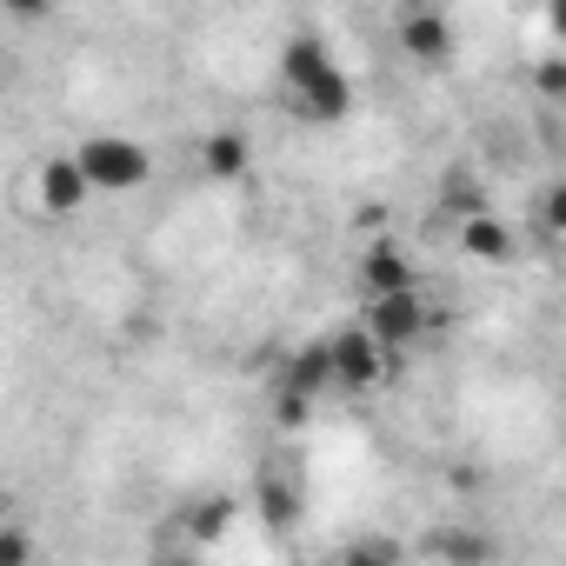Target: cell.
I'll return each instance as SVG.
<instances>
[{
	"instance_id": "cell-19",
	"label": "cell",
	"mask_w": 566,
	"mask_h": 566,
	"mask_svg": "<svg viewBox=\"0 0 566 566\" xmlns=\"http://www.w3.org/2000/svg\"><path fill=\"white\" fill-rule=\"evenodd\" d=\"M8 520H14V506H8V493H0V526H8Z\"/></svg>"
},
{
	"instance_id": "cell-2",
	"label": "cell",
	"mask_w": 566,
	"mask_h": 566,
	"mask_svg": "<svg viewBox=\"0 0 566 566\" xmlns=\"http://www.w3.org/2000/svg\"><path fill=\"white\" fill-rule=\"evenodd\" d=\"M74 167L87 174V193H140L147 174H154L147 147L127 140V134H87L74 147Z\"/></svg>"
},
{
	"instance_id": "cell-5",
	"label": "cell",
	"mask_w": 566,
	"mask_h": 566,
	"mask_svg": "<svg viewBox=\"0 0 566 566\" xmlns=\"http://www.w3.org/2000/svg\"><path fill=\"white\" fill-rule=\"evenodd\" d=\"M394 41H400V54L420 61V67H447V61H453V21H447L440 8H400Z\"/></svg>"
},
{
	"instance_id": "cell-1",
	"label": "cell",
	"mask_w": 566,
	"mask_h": 566,
	"mask_svg": "<svg viewBox=\"0 0 566 566\" xmlns=\"http://www.w3.org/2000/svg\"><path fill=\"white\" fill-rule=\"evenodd\" d=\"M280 87H287L294 114L314 120V127H340L354 114V81H347V67L334 61V48L321 34H294L280 48Z\"/></svg>"
},
{
	"instance_id": "cell-11",
	"label": "cell",
	"mask_w": 566,
	"mask_h": 566,
	"mask_svg": "<svg viewBox=\"0 0 566 566\" xmlns=\"http://www.w3.org/2000/svg\"><path fill=\"white\" fill-rule=\"evenodd\" d=\"M227 520H233V500H200V506H187V533H193V539H220Z\"/></svg>"
},
{
	"instance_id": "cell-15",
	"label": "cell",
	"mask_w": 566,
	"mask_h": 566,
	"mask_svg": "<svg viewBox=\"0 0 566 566\" xmlns=\"http://www.w3.org/2000/svg\"><path fill=\"white\" fill-rule=\"evenodd\" d=\"M28 559H34V539L14 533V520H8V526H0V566H28Z\"/></svg>"
},
{
	"instance_id": "cell-12",
	"label": "cell",
	"mask_w": 566,
	"mask_h": 566,
	"mask_svg": "<svg viewBox=\"0 0 566 566\" xmlns=\"http://www.w3.org/2000/svg\"><path fill=\"white\" fill-rule=\"evenodd\" d=\"M427 553H440V559H493V539H480V533H440V539H427Z\"/></svg>"
},
{
	"instance_id": "cell-6",
	"label": "cell",
	"mask_w": 566,
	"mask_h": 566,
	"mask_svg": "<svg viewBox=\"0 0 566 566\" xmlns=\"http://www.w3.org/2000/svg\"><path fill=\"white\" fill-rule=\"evenodd\" d=\"M34 200H41L54 220H67V213H81V207H87V174L74 167V154H54V160L34 174Z\"/></svg>"
},
{
	"instance_id": "cell-17",
	"label": "cell",
	"mask_w": 566,
	"mask_h": 566,
	"mask_svg": "<svg viewBox=\"0 0 566 566\" xmlns=\"http://www.w3.org/2000/svg\"><path fill=\"white\" fill-rule=\"evenodd\" d=\"M314 400H294V394H280V427H307Z\"/></svg>"
},
{
	"instance_id": "cell-14",
	"label": "cell",
	"mask_w": 566,
	"mask_h": 566,
	"mask_svg": "<svg viewBox=\"0 0 566 566\" xmlns=\"http://www.w3.org/2000/svg\"><path fill=\"white\" fill-rule=\"evenodd\" d=\"M0 14H8L14 28H41L54 14V0H0Z\"/></svg>"
},
{
	"instance_id": "cell-10",
	"label": "cell",
	"mask_w": 566,
	"mask_h": 566,
	"mask_svg": "<svg viewBox=\"0 0 566 566\" xmlns=\"http://www.w3.org/2000/svg\"><path fill=\"white\" fill-rule=\"evenodd\" d=\"M360 287H367V294H400V287H420V273H413V260H407L394 240H380V247H367V260H360Z\"/></svg>"
},
{
	"instance_id": "cell-13",
	"label": "cell",
	"mask_w": 566,
	"mask_h": 566,
	"mask_svg": "<svg viewBox=\"0 0 566 566\" xmlns=\"http://www.w3.org/2000/svg\"><path fill=\"white\" fill-rule=\"evenodd\" d=\"M260 513H266L273 526H287V520L301 513V493H294L287 480H266V486H260Z\"/></svg>"
},
{
	"instance_id": "cell-16",
	"label": "cell",
	"mask_w": 566,
	"mask_h": 566,
	"mask_svg": "<svg viewBox=\"0 0 566 566\" xmlns=\"http://www.w3.org/2000/svg\"><path fill=\"white\" fill-rule=\"evenodd\" d=\"M473 207H486L480 187H460V180H453V187H447V213H473Z\"/></svg>"
},
{
	"instance_id": "cell-9",
	"label": "cell",
	"mask_w": 566,
	"mask_h": 566,
	"mask_svg": "<svg viewBox=\"0 0 566 566\" xmlns=\"http://www.w3.org/2000/svg\"><path fill=\"white\" fill-rule=\"evenodd\" d=\"M200 167H207L213 180H247V174H253V140H247L240 127H213V134L200 140Z\"/></svg>"
},
{
	"instance_id": "cell-8",
	"label": "cell",
	"mask_w": 566,
	"mask_h": 566,
	"mask_svg": "<svg viewBox=\"0 0 566 566\" xmlns=\"http://www.w3.org/2000/svg\"><path fill=\"white\" fill-rule=\"evenodd\" d=\"M327 387H334L327 340H307L301 354H287V367H280V394H294V400H321Z\"/></svg>"
},
{
	"instance_id": "cell-20",
	"label": "cell",
	"mask_w": 566,
	"mask_h": 566,
	"mask_svg": "<svg viewBox=\"0 0 566 566\" xmlns=\"http://www.w3.org/2000/svg\"><path fill=\"white\" fill-rule=\"evenodd\" d=\"M0 74H8V54H0Z\"/></svg>"
},
{
	"instance_id": "cell-7",
	"label": "cell",
	"mask_w": 566,
	"mask_h": 566,
	"mask_svg": "<svg viewBox=\"0 0 566 566\" xmlns=\"http://www.w3.org/2000/svg\"><path fill=\"white\" fill-rule=\"evenodd\" d=\"M460 253H467V260H480V266H506L520 247H513V227H506L500 213L473 207V213H460Z\"/></svg>"
},
{
	"instance_id": "cell-3",
	"label": "cell",
	"mask_w": 566,
	"mask_h": 566,
	"mask_svg": "<svg viewBox=\"0 0 566 566\" xmlns=\"http://www.w3.org/2000/svg\"><path fill=\"white\" fill-rule=\"evenodd\" d=\"M367 334H374V347L394 360V354H413L420 347V334H427V301H420V287H400V294H367V321H360Z\"/></svg>"
},
{
	"instance_id": "cell-18",
	"label": "cell",
	"mask_w": 566,
	"mask_h": 566,
	"mask_svg": "<svg viewBox=\"0 0 566 566\" xmlns=\"http://www.w3.org/2000/svg\"><path fill=\"white\" fill-rule=\"evenodd\" d=\"M559 81H566V67H559V61H539V94H546V101H559V94H566Z\"/></svg>"
},
{
	"instance_id": "cell-4",
	"label": "cell",
	"mask_w": 566,
	"mask_h": 566,
	"mask_svg": "<svg viewBox=\"0 0 566 566\" xmlns=\"http://www.w3.org/2000/svg\"><path fill=\"white\" fill-rule=\"evenodd\" d=\"M327 360H334V387H347V394H374L387 380V354L374 347L367 327H340L327 340Z\"/></svg>"
}]
</instances>
